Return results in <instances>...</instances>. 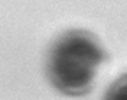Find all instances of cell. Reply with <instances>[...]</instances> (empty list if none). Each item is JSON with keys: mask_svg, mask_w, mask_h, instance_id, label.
Returning a JSON list of instances; mask_svg holds the SVG:
<instances>
[{"mask_svg": "<svg viewBox=\"0 0 127 100\" xmlns=\"http://www.w3.org/2000/svg\"><path fill=\"white\" fill-rule=\"evenodd\" d=\"M102 100H127V72L111 82Z\"/></svg>", "mask_w": 127, "mask_h": 100, "instance_id": "cell-2", "label": "cell"}, {"mask_svg": "<svg viewBox=\"0 0 127 100\" xmlns=\"http://www.w3.org/2000/svg\"><path fill=\"white\" fill-rule=\"evenodd\" d=\"M104 58V47L92 32L72 28L51 44L46 72L55 90L69 97H81L92 90Z\"/></svg>", "mask_w": 127, "mask_h": 100, "instance_id": "cell-1", "label": "cell"}]
</instances>
